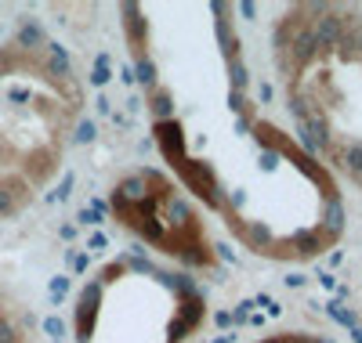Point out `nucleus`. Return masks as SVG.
<instances>
[{
  "label": "nucleus",
  "instance_id": "obj_1",
  "mask_svg": "<svg viewBox=\"0 0 362 343\" xmlns=\"http://www.w3.org/2000/svg\"><path fill=\"white\" fill-rule=\"evenodd\" d=\"M286 40L290 98L312 145L362 188V18L329 11Z\"/></svg>",
  "mask_w": 362,
  "mask_h": 343
}]
</instances>
